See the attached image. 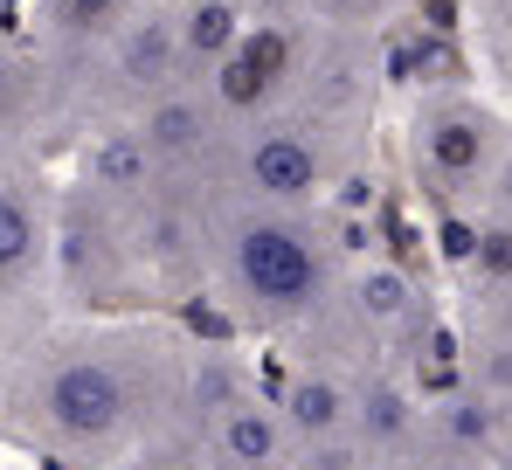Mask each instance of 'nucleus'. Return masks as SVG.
I'll list each match as a JSON object with an SVG mask.
<instances>
[{
	"label": "nucleus",
	"mask_w": 512,
	"mask_h": 470,
	"mask_svg": "<svg viewBox=\"0 0 512 470\" xmlns=\"http://www.w3.org/2000/svg\"><path fill=\"white\" fill-rule=\"evenodd\" d=\"M187 346L160 318H56L0 360V436L49 470H173Z\"/></svg>",
	"instance_id": "f257e3e1"
},
{
	"label": "nucleus",
	"mask_w": 512,
	"mask_h": 470,
	"mask_svg": "<svg viewBox=\"0 0 512 470\" xmlns=\"http://www.w3.org/2000/svg\"><path fill=\"white\" fill-rule=\"evenodd\" d=\"M340 277L346 242L333 215H284V208H256L236 194H208L201 284L236 332L305 353L333 318Z\"/></svg>",
	"instance_id": "f03ea898"
},
{
	"label": "nucleus",
	"mask_w": 512,
	"mask_h": 470,
	"mask_svg": "<svg viewBox=\"0 0 512 470\" xmlns=\"http://www.w3.org/2000/svg\"><path fill=\"white\" fill-rule=\"evenodd\" d=\"M512 153L506 111L471 83H423L402 111V159L436 215H478Z\"/></svg>",
	"instance_id": "7ed1b4c3"
},
{
	"label": "nucleus",
	"mask_w": 512,
	"mask_h": 470,
	"mask_svg": "<svg viewBox=\"0 0 512 470\" xmlns=\"http://www.w3.org/2000/svg\"><path fill=\"white\" fill-rule=\"evenodd\" d=\"M346 153H353V139H346L340 104H291L263 125L229 132L208 194H236V201L284 208V215H326Z\"/></svg>",
	"instance_id": "20e7f679"
},
{
	"label": "nucleus",
	"mask_w": 512,
	"mask_h": 470,
	"mask_svg": "<svg viewBox=\"0 0 512 470\" xmlns=\"http://www.w3.org/2000/svg\"><path fill=\"white\" fill-rule=\"evenodd\" d=\"M333 42L340 35L319 28L312 14H298V21H250V35L201 77V97L215 104V118L229 132L263 125V118H277L291 104H319L312 97V77L326 70Z\"/></svg>",
	"instance_id": "39448f33"
},
{
	"label": "nucleus",
	"mask_w": 512,
	"mask_h": 470,
	"mask_svg": "<svg viewBox=\"0 0 512 470\" xmlns=\"http://www.w3.org/2000/svg\"><path fill=\"white\" fill-rule=\"evenodd\" d=\"M125 132L139 139V153L153 159L160 180H173V187H215L229 125L215 118V104L201 97V83H180L167 97H153L146 111L125 118Z\"/></svg>",
	"instance_id": "423d86ee"
},
{
	"label": "nucleus",
	"mask_w": 512,
	"mask_h": 470,
	"mask_svg": "<svg viewBox=\"0 0 512 470\" xmlns=\"http://www.w3.org/2000/svg\"><path fill=\"white\" fill-rule=\"evenodd\" d=\"M423 401L429 388L416 367L395 360H367L353 374V450L367 470H402L423 457Z\"/></svg>",
	"instance_id": "0eeeda50"
},
{
	"label": "nucleus",
	"mask_w": 512,
	"mask_h": 470,
	"mask_svg": "<svg viewBox=\"0 0 512 470\" xmlns=\"http://www.w3.org/2000/svg\"><path fill=\"white\" fill-rule=\"evenodd\" d=\"M139 0H35V28H28V49L35 63L49 70V97H56V118L70 111V90L84 83V70L104 56V42L132 21Z\"/></svg>",
	"instance_id": "6e6552de"
},
{
	"label": "nucleus",
	"mask_w": 512,
	"mask_h": 470,
	"mask_svg": "<svg viewBox=\"0 0 512 470\" xmlns=\"http://www.w3.org/2000/svg\"><path fill=\"white\" fill-rule=\"evenodd\" d=\"M49 270H56V201L28 166H14L0 173V305H14Z\"/></svg>",
	"instance_id": "1a4fd4ad"
},
{
	"label": "nucleus",
	"mask_w": 512,
	"mask_h": 470,
	"mask_svg": "<svg viewBox=\"0 0 512 470\" xmlns=\"http://www.w3.org/2000/svg\"><path fill=\"white\" fill-rule=\"evenodd\" d=\"M457 381L485 394L492 408H512V291H471L464 339H457Z\"/></svg>",
	"instance_id": "9d476101"
},
{
	"label": "nucleus",
	"mask_w": 512,
	"mask_h": 470,
	"mask_svg": "<svg viewBox=\"0 0 512 470\" xmlns=\"http://www.w3.org/2000/svg\"><path fill=\"white\" fill-rule=\"evenodd\" d=\"M49 118H56L49 70L35 63V49H28V42L0 35V146H7L14 159H28Z\"/></svg>",
	"instance_id": "9b49d317"
},
{
	"label": "nucleus",
	"mask_w": 512,
	"mask_h": 470,
	"mask_svg": "<svg viewBox=\"0 0 512 470\" xmlns=\"http://www.w3.org/2000/svg\"><path fill=\"white\" fill-rule=\"evenodd\" d=\"M173 28H180L187 83H201L243 35H250V7H243V0H173Z\"/></svg>",
	"instance_id": "f8f14e48"
},
{
	"label": "nucleus",
	"mask_w": 512,
	"mask_h": 470,
	"mask_svg": "<svg viewBox=\"0 0 512 470\" xmlns=\"http://www.w3.org/2000/svg\"><path fill=\"white\" fill-rule=\"evenodd\" d=\"M402 14H409V0H312V21L333 35H374Z\"/></svg>",
	"instance_id": "ddd939ff"
},
{
	"label": "nucleus",
	"mask_w": 512,
	"mask_h": 470,
	"mask_svg": "<svg viewBox=\"0 0 512 470\" xmlns=\"http://www.w3.org/2000/svg\"><path fill=\"white\" fill-rule=\"evenodd\" d=\"M485 222H499V229H512V153L506 166H499V180H492V194H485V208H478Z\"/></svg>",
	"instance_id": "4468645a"
},
{
	"label": "nucleus",
	"mask_w": 512,
	"mask_h": 470,
	"mask_svg": "<svg viewBox=\"0 0 512 470\" xmlns=\"http://www.w3.org/2000/svg\"><path fill=\"white\" fill-rule=\"evenodd\" d=\"M250 7V21H298V14H312V0H243Z\"/></svg>",
	"instance_id": "2eb2a0df"
},
{
	"label": "nucleus",
	"mask_w": 512,
	"mask_h": 470,
	"mask_svg": "<svg viewBox=\"0 0 512 470\" xmlns=\"http://www.w3.org/2000/svg\"><path fill=\"white\" fill-rule=\"evenodd\" d=\"M478 14H485L492 35H506V28H512V0H478Z\"/></svg>",
	"instance_id": "dca6fc26"
},
{
	"label": "nucleus",
	"mask_w": 512,
	"mask_h": 470,
	"mask_svg": "<svg viewBox=\"0 0 512 470\" xmlns=\"http://www.w3.org/2000/svg\"><path fill=\"white\" fill-rule=\"evenodd\" d=\"M402 470H506V464H457V457H416V464Z\"/></svg>",
	"instance_id": "f3484780"
},
{
	"label": "nucleus",
	"mask_w": 512,
	"mask_h": 470,
	"mask_svg": "<svg viewBox=\"0 0 512 470\" xmlns=\"http://www.w3.org/2000/svg\"><path fill=\"white\" fill-rule=\"evenodd\" d=\"M14 166H28V159H14L7 146H0V173H14Z\"/></svg>",
	"instance_id": "a211bd4d"
},
{
	"label": "nucleus",
	"mask_w": 512,
	"mask_h": 470,
	"mask_svg": "<svg viewBox=\"0 0 512 470\" xmlns=\"http://www.w3.org/2000/svg\"><path fill=\"white\" fill-rule=\"evenodd\" d=\"M0 7H7V0H0Z\"/></svg>",
	"instance_id": "6ab92c4d"
}]
</instances>
